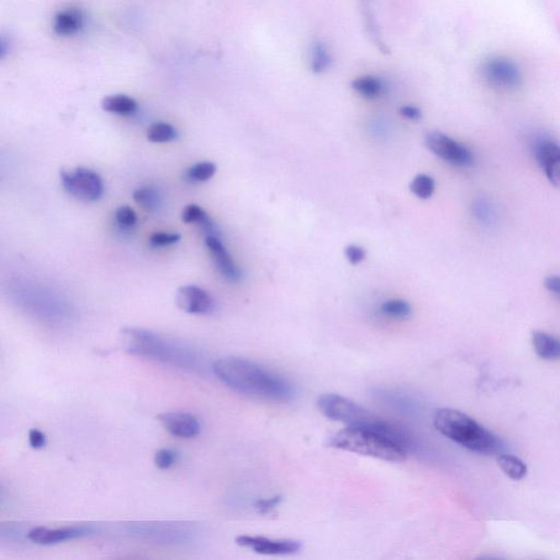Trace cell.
<instances>
[{
	"label": "cell",
	"mask_w": 560,
	"mask_h": 560,
	"mask_svg": "<svg viewBox=\"0 0 560 560\" xmlns=\"http://www.w3.org/2000/svg\"><path fill=\"white\" fill-rule=\"evenodd\" d=\"M381 313L392 319H408L411 314V306L405 300H389L381 305Z\"/></svg>",
	"instance_id": "26"
},
{
	"label": "cell",
	"mask_w": 560,
	"mask_h": 560,
	"mask_svg": "<svg viewBox=\"0 0 560 560\" xmlns=\"http://www.w3.org/2000/svg\"><path fill=\"white\" fill-rule=\"evenodd\" d=\"M435 179L427 174H419L410 185V192L420 199H428L435 192Z\"/></svg>",
	"instance_id": "25"
},
{
	"label": "cell",
	"mask_w": 560,
	"mask_h": 560,
	"mask_svg": "<svg viewBox=\"0 0 560 560\" xmlns=\"http://www.w3.org/2000/svg\"><path fill=\"white\" fill-rule=\"evenodd\" d=\"M282 501V496H273L272 498L257 500L255 507L258 514L267 515L272 512Z\"/></svg>",
	"instance_id": "31"
},
{
	"label": "cell",
	"mask_w": 560,
	"mask_h": 560,
	"mask_svg": "<svg viewBox=\"0 0 560 560\" xmlns=\"http://www.w3.org/2000/svg\"><path fill=\"white\" fill-rule=\"evenodd\" d=\"M532 342L538 357L544 361H559V338L549 335L546 332L537 331L533 333Z\"/></svg>",
	"instance_id": "16"
},
{
	"label": "cell",
	"mask_w": 560,
	"mask_h": 560,
	"mask_svg": "<svg viewBox=\"0 0 560 560\" xmlns=\"http://www.w3.org/2000/svg\"><path fill=\"white\" fill-rule=\"evenodd\" d=\"M213 372L227 387L248 398L284 403L294 396L287 380L246 359H219L213 364Z\"/></svg>",
	"instance_id": "1"
},
{
	"label": "cell",
	"mask_w": 560,
	"mask_h": 560,
	"mask_svg": "<svg viewBox=\"0 0 560 560\" xmlns=\"http://www.w3.org/2000/svg\"><path fill=\"white\" fill-rule=\"evenodd\" d=\"M179 240H181V236L176 234V232H173V234L156 232L150 237V245L155 247H163L176 245Z\"/></svg>",
	"instance_id": "29"
},
{
	"label": "cell",
	"mask_w": 560,
	"mask_h": 560,
	"mask_svg": "<svg viewBox=\"0 0 560 560\" xmlns=\"http://www.w3.org/2000/svg\"><path fill=\"white\" fill-rule=\"evenodd\" d=\"M205 243L220 274L229 282H239L242 278L240 268L236 266L219 237L215 236L206 237Z\"/></svg>",
	"instance_id": "15"
},
{
	"label": "cell",
	"mask_w": 560,
	"mask_h": 560,
	"mask_svg": "<svg viewBox=\"0 0 560 560\" xmlns=\"http://www.w3.org/2000/svg\"><path fill=\"white\" fill-rule=\"evenodd\" d=\"M120 338L121 346L131 355L189 372H199L204 368V358L198 352L166 340L156 333L126 327L121 330Z\"/></svg>",
	"instance_id": "3"
},
{
	"label": "cell",
	"mask_w": 560,
	"mask_h": 560,
	"mask_svg": "<svg viewBox=\"0 0 560 560\" xmlns=\"http://www.w3.org/2000/svg\"><path fill=\"white\" fill-rule=\"evenodd\" d=\"M217 167L215 163L205 161L197 163L187 171V178L194 183L208 181L216 174Z\"/></svg>",
	"instance_id": "27"
},
{
	"label": "cell",
	"mask_w": 560,
	"mask_h": 560,
	"mask_svg": "<svg viewBox=\"0 0 560 560\" xmlns=\"http://www.w3.org/2000/svg\"><path fill=\"white\" fill-rule=\"evenodd\" d=\"M345 256L352 266H358L366 258V251L362 246L352 245L346 247Z\"/></svg>",
	"instance_id": "32"
},
{
	"label": "cell",
	"mask_w": 560,
	"mask_h": 560,
	"mask_svg": "<svg viewBox=\"0 0 560 560\" xmlns=\"http://www.w3.org/2000/svg\"><path fill=\"white\" fill-rule=\"evenodd\" d=\"M401 118L409 121H420L421 119V111L414 107V105H404L400 109Z\"/></svg>",
	"instance_id": "35"
},
{
	"label": "cell",
	"mask_w": 560,
	"mask_h": 560,
	"mask_svg": "<svg viewBox=\"0 0 560 560\" xmlns=\"http://www.w3.org/2000/svg\"><path fill=\"white\" fill-rule=\"evenodd\" d=\"M544 286L560 300V276L552 275L544 280Z\"/></svg>",
	"instance_id": "36"
},
{
	"label": "cell",
	"mask_w": 560,
	"mask_h": 560,
	"mask_svg": "<svg viewBox=\"0 0 560 560\" xmlns=\"http://www.w3.org/2000/svg\"><path fill=\"white\" fill-rule=\"evenodd\" d=\"M474 214L479 220L489 221L491 217H493V210H491L489 204L486 203L485 200H478L474 205Z\"/></svg>",
	"instance_id": "33"
},
{
	"label": "cell",
	"mask_w": 560,
	"mask_h": 560,
	"mask_svg": "<svg viewBox=\"0 0 560 560\" xmlns=\"http://www.w3.org/2000/svg\"><path fill=\"white\" fill-rule=\"evenodd\" d=\"M29 443L35 450H39V449L45 447L46 437L44 433L39 430H31L29 432Z\"/></svg>",
	"instance_id": "34"
},
{
	"label": "cell",
	"mask_w": 560,
	"mask_h": 560,
	"mask_svg": "<svg viewBox=\"0 0 560 560\" xmlns=\"http://www.w3.org/2000/svg\"><path fill=\"white\" fill-rule=\"evenodd\" d=\"M482 76L490 87L501 92H515L523 82L520 67L504 56L491 57L486 61L482 66Z\"/></svg>",
	"instance_id": "8"
},
{
	"label": "cell",
	"mask_w": 560,
	"mask_h": 560,
	"mask_svg": "<svg viewBox=\"0 0 560 560\" xmlns=\"http://www.w3.org/2000/svg\"><path fill=\"white\" fill-rule=\"evenodd\" d=\"M128 531L135 536L165 544H184L197 535L194 526L179 522L137 523L129 526Z\"/></svg>",
	"instance_id": "6"
},
{
	"label": "cell",
	"mask_w": 560,
	"mask_h": 560,
	"mask_svg": "<svg viewBox=\"0 0 560 560\" xmlns=\"http://www.w3.org/2000/svg\"><path fill=\"white\" fill-rule=\"evenodd\" d=\"M237 546L252 549L267 556H287L298 553L303 544L295 540H273L264 536H241L237 537Z\"/></svg>",
	"instance_id": "10"
},
{
	"label": "cell",
	"mask_w": 560,
	"mask_h": 560,
	"mask_svg": "<svg viewBox=\"0 0 560 560\" xmlns=\"http://www.w3.org/2000/svg\"><path fill=\"white\" fill-rule=\"evenodd\" d=\"M82 26V14L77 9H67L58 14L54 20V31L58 35H72Z\"/></svg>",
	"instance_id": "19"
},
{
	"label": "cell",
	"mask_w": 560,
	"mask_h": 560,
	"mask_svg": "<svg viewBox=\"0 0 560 560\" xmlns=\"http://www.w3.org/2000/svg\"><path fill=\"white\" fill-rule=\"evenodd\" d=\"M115 220L123 228H131L137 224V216L130 206H121L115 211Z\"/></svg>",
	"instance_id": "28"
},
{
	"label": "cell",
	"mask_w": 560,
	"mask_h": 560,
	"mask_svg": "<svg viewBox=\"0 0 560 560\" xmlns=\"http://www.w3.org/2000/svg\"><path fill=\"white\" fill-rule=\"evenodd\" d=\"M177 461V454L170 449H161L155 456V464L160 469L170 468L174 462Z\"/></svg>",
	"instance_id": "30"
},
{
	"label": "cell",
	"mask_w": 560,
	"mask_h": 560,
	"mask_svg": "<svg viewBox=\"0 0 560 560\" xmlns=\"http://www.w3.org/2000/svg\"><path fill=\"white\" fill-rule=\"evenodd\" d=\"M61 179L65 191L83 202H97L102 198V179L90 169L77 168L72 171H62Z\"/></svg>",
	"instance_id": "7"
},
{
	"label": "cell",
	"mask_w": 560,
	"mask_h": 560,
	"mask_svg": "<svg viewBox=\"0 0 560 560\" xmlns=\"http://www.w3.org/2000/svg\"><path fill=\"white\" fill-rule=\"evenodd\" d=\"M318 408L327 419L343 422L348 427H377L387 422L356 401L338 394L320 396Z\"/></svg>",
	"instance_id": "5"
},
{
	"label": "cell",
	"mask_w": 560,
	"mask_h": 560,
	"mask_svg": "<svg viewBox=\"0 0 560 560\" xmlns=\"http://www.w3.org/2000/svg\"><path fill=\"white\" fill-rule=\"evenodd\" d=\"M425 144L433 155L456 167H469L473 165L474 156L468 147L459 144L451 137L441 131H430L425 137Z\"/></svg>",
	"instance_id": "9"
},
{
	"label": "cell",
	"mask_w": 560,
	"mask_h": 560,
	"mask_svg": "<svg viewBox=\"0 0 560 560\" xmlns=\"http://www.w3.org/2000/svg\"><path fill=\"white\" fill-rule=\"evenodd\" d=\"M134 200L137 204L141 206L142 208L150 211V213L157 211L162 205V198L159 191L151 187H144L136 189L134 192Z\"/></svg>",
	"instance_id": "23"
},
{
	"label": "cell",
	"mask_w": 560,
	"mask_h": 560,
	"mask_svg": "<svg viewBox=\"0 0 560 560\" xmlns=\"http://www.w3.org/2000/svg\"><path fill=\"white\" fill-rule=\"evenodd\" d=\"M102 108L109 113L130 115L136 112L137 102L133 98L124 94H115L103 100Z\"/></svg>",
	"instance_id": "22"
},
{
	"label": "cell",
	"mask_w": 560,
	"mask_h": 560,
	"mask_svg": "<svg viewBox=\"0 0 560 560\" xmlns=\"http://www.w3.org/2000/svg\"><path fill=\"white\" fill-rule=\"evenodd\" d=\"M433 425L441 435L468 450L491 456L504 450V442L461 410L439 409L433 414Z\"/></svg>",
	"instance_id": "4"
},
{
	"label": "cell",
	"mask_w": 560,
	"mask_h": 560,
	"mask_svg": "<svg viewBox=\"0 0 560 560\" xmlns=\"http://www.w3.org/2000/svg\"><path fill=\"white\" fill-rule=\"evenodd\" d=\"M497 462H498L501 471L511 479L521 480L526 477V464L512 454H499Z\"/></svg>",
	"instance_id": "21"
},
{
	"label": "cell",
	"mask_w": 560,
	"mask_h": 560,
	"mask_svg": "<svg viewBox=\"0 0 560 560\" xmlns=\"http://www.w3.org/2000/svg\"><path fill=\"white\" fill-rule=\"evenodd\" d=\"M177 304L184 313L208 315L216 309V301L205 289L188 285L178 290Z\"/></svg>",
	"instance_id": "11"
},
{
	"label": "cell",
	"mask_w": 560,
	"mask_h": 560,
	"mask_svg": "<svg viewBox=\"0 0 560 560\" xmlns=\"http://www.w3.org/2000/svg\"><path fill=\"white\" fill-rule=\"evenodd\" d=\"M158 420L166 428V430L174 437L191 439V438L199 435V420L193 414L184 413V411H170V413L158 416Z\"/></svg>",
	"instance_id": "14"
},
{
	"label": "cell",
	"mask_w": 560,
	"mask_h": 560,
	"mask_svg": "<svg viewBox=\"0 0 560 560\" xmlns=\"http://www.w3.org/2000/svg\"><path fill=\"white\" fill-rule=\"evenodd\" d=\"M182 220L185 224H197L203 229L206 237H218V229L206 211L197 204L188 205L183 209Z\"/></svg>",
	"instance_id": "18"
},
{
	"label": "cell",
	"mask_w": 560,
	"mask_h": 560,
	"mask_svg": "<svg viewBox=\"0 0 560 560\" xmlns=\"http://www.w3.org/2000/svg\"><path fill=\"white\" fill-rule=\"evenodd\" d=\"M352 88L353 92L364 99L376 100L383 96L385 90H387V84L381 78L366 75L353 79Z\"/></svg>",
	"instance_id": "17"
},
{
	"label": "cell",
	"mask_w": 560,
	"mask_h": 560,
	"mask_svg": "<svg viewBox=\"0 0 560 560\" xmlns=\"http://www.w3.org/2000/svg\"><path fill=\"white\" fill-rule=\"evenodd\" d=\"M333 57L329 47L322 41L314 42L310 50V70L316 75L330 70Z\"/></svg>",
	"instance_id": "20"
},
{
	"label": "cell",
	"mask_w": 560,
	"mask_h": 560,
	"mask_svg": "<svg viewBox=\"0 0 560 560\" xmlns=\"http://www.w3.org/2000/svg\"><path fill=\"white\" fill-rule=\"evenodd\" d=\"M330 447L389 462H403L410 442L403 431L387 421L377 427H347L331 437Z\"/></svg>",
	"instance_id": "2"
},
{
	"label": "cell",
	"mask_w": 560,
	"mask_h": 560,
	"mask_svg": "<svg viewBox=\"0 0 560 560\" xmlns=\"http://www.w3.org/2000/svg\"><path fill=\"white\" fill-rule=\"evenodd\" d=\"M177 130L168 123H155L147 130V140L155 144H166L177 139Z\"/></svg>",
	"instance_id": "24"
},
{
	"label": "cell",
	"mask_w": 560,
	"mask_h": 560,
	"mask_svg": "<svg viewBox=\"0 0 560 560\" xmlns=\"http://www.w3.org/2000/svg\"><path fill=\"white\" fill-rule=\"evenodd\" d=\"M533 152L548 181L560 189V145L551 140H537Z\"/></svg>",
	"instance_id": "12"
},
{
	"label": "cell",
	"mask_w": 560,
	"mask_h": 560,
	"mask_svg": "<svg viewBox=\"0 0 560 560\" xmlns=\"http://www.w3.org/2000/svg\"><path fill=\"white\" fill-rule=\"evenodd\" d=\"M93 528L90 526H70L63 528H47L38 526L28 532V538L31 542L41 544V546H52L75 538L92 535Z\"/></svg>",
	"instance_id": "13"
}]
</instances>
